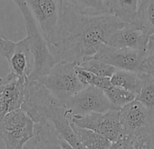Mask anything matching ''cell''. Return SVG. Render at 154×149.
Returning a JSON list of instances; mask_svg holds the SVG:
<instances>
[{"label":"cell","mask_w":154,"mask_h":149,"mask_svg":"<svg viewBox=\"0 0 154 149\" xmlns=\"http://www.w3.org/2000/svg\"><path fill=\"white\" fill-rule=\"evenodd\" d=\"M59 145L61 147V149H74L68 142H66L64 139H63L62 137L59 139Z\"/></svg>","instance_id":"28"},{"label":"cell","mask_w":154,"mask_h":149,"mask_svg":"<svg viewBox=\"0 0 154 149\" xmlns=\"http://www.w3.org/2000/svg\"><path fill=\"white\" fill-rule=\"evenodd\" d=\"M119 111L109 110L103 113H91L85 116H71L70 122L77 126L90 129L113 143L122 135Z\"/></svg>","instance_id":"8"},{"label":"cell","mask_w":154,"mask_h":149,"mask_svg":"<svg viewBox=\"0 0 154 149\" xmlns=\"http://www.w3.org/2000/svg\"><path fill=\"white\" fill-rule=\"evenodd\" d=\"M108 149H133L132 137L122 135L117 141L112 143Z\"/></svg>","instance_id":"24"},{"label":"cell","mask_w":154,"mask_h":149,"mask_svg":"<svg viewBox=\"0 0 154 149\" xmlns=\"http://www.w3.org/2000/svg\"><path fill=\"white\" fill-rule=\"evenodd\" d=\"M1 37H5V36H4L3 32L1 31V28H0V38H1Z\"/></svg>","instance_id":"30"},{"label":"cell","mask_w":154,"mask_h":149,"mask_svg":"<svg viewBox=\"0 0 154 149\" xmlns=\"http://www.w3.org/2000/svg\"><path fill=\"white\" fill-rule=\"evenodd\" d=\"M23 109L35 124H46L74 149H85L76 138L70 123L71 114L63 101L53 97L36 80H28Z\"/></svg>","instance_id":"2"},{"label":"cell","mask_w":154,"mask_h":149,"mask_svg":"<svg viewBox=\"0 0 154 149\" xmlns=\"http://www.w3.org/2000/svg\"><path fill=\"white\" fill-rule=\"evenodd\" d=\"M143 74V84L135 99L149 111L154 112V79L148 74Z\"/></svg>","instance_id":"22"},{"label":"cell","mask_w":154,"mask_h":149,"mask_svg":"<svg viewBox=\"0 0 154 149\" xmlns=\"http://www.w3.org/2000/svg\"><path fill=\"white\" fill-rule=\"evenodd\" d=\"M133 24L148 36L154 35V0H138Z\"/></svg>","instance_id":"14"},{"label":"cell","mask_w":154,"mask_h":149,"mask_svg":"<svg viewBox=\"0 0 154 149\" xmlns=\"http://www.w3.org/2000/svg\"><path fill=\"white\" fill-rule=\"evenodd\" d=\"M142 73L149 74V76L154 79V65L150 64L147 60H145V64H144V66L142 69Z\"/></svg>","instance_id":"26"},{"label":"cell","mask_w":154,"mask_h":149,"mask_svg":"<svg viewBox=\"0 0 154 149\" xmlns=\"http://www.w3.org/2000/svg\"><path fill=\"white\" fill-rule=\"evenodd\" d=\"M63 103L72 116H85L91 113L117 110L110 103L103 91L93 86L85 87Z\"/></svg>","instance_id":"7"},{"label":"cell","mask_w":154,"mask_h":149,"mask_svg":"<svg viewBox=\"0 0 154 149\" xmlns=\"http://www.w3.org/2000/svg\"><path fill=\"white\" fill-rule=\"evenodd\" d=\"M146 60L154 65V35L149 36V41L146 48Z\"/></svg>","instance_id":"25"},{"label":"cell","mask_w":154,"mask_h":149,"mask_svg":"<svg viewBox=\"0 0 154 149\" xmlns=\"http://www.w3.org/2000/svg\"><path fill=\"white\" fill-rule=\"evenodd\" d=\"M76 65L77 64L72 62H57L47 74L35 80L45 87L53 97L64 101L86 87L77 78Z\"/></svg>","instance_id":"3"},{"label":"cell","mask_w":154,"mask_h":149,"mask_svg":"<svg viewBox=\"0 0 154 149\" xmlns=\"http://www.w3.org/2000/svg\"><path fill=\"white\" fill-rule=\"evenodd\" d=\"M110 79L112 86L127 90L136 97L143 84V74L124 70H116Z\"/></svg>","instance_id":"15"},{"label":"cell","mask_w":154,"mask_h":149,"mask_svg":"<svg viewBox=\"0 0 154 149\" xmlns=\"http://www.w3.org/2000/svg\"><path fill=\"white\" fill-rule=\"evenodd\" d=\"M0 54L7 58L10 72L17 77L29 80L34 69V56L27 36L14 42L6 36L0 38Z\"/></svg>","instance_id":"6"},{"label":"cell","mask_w":154,"mask_h":149,"mask_svg":"<svg viewBox=\"0 0 154 149\" xmlns=\"http://www.w3.org/2000/svg\"><path fill=\"white\" fill-rule=\"evenodd\" d=\"M133 149H154V137L149 133L139 135L132 138Z\"/></svg>","instance_id":"23"},{"label":"cell","mask_w":154,"mask_h":149,"mask_svg":"<svg viewBox=\"0 0 154 149\" xmlns=\"http://www.w3.org/2000/svg\"><path fill=\"white\" fill-rule=\"evenodd\" d=\"M27 81L11 72L0 78V120L8 114L21 109Z\"/></svg>","instance_id":"12"},{"label":"cell","mask_w":154,"mask_h":149,"mask_svg":"<svg viewBox=\"0 0 154 149\" xmlns=\"http://www.w3.org/2000/svg\"><path fill=\"white\" fill-rule=\"evenodd\" d=\"M12 1L18 8L24 19L26 36L30 40L35 64L39 66L49 64L53 59V55L51 54L45 41L40 34L35 19L33 18V16L28 8L26 1V0H12Z\"/></svg>","instance_id":"11"},{"label":"cell","mask_w":154,"mask_h":149,"mask_svg":"<svg viewBox=\"0 0 154 149\" xmlns=\"http://www.w3.org/2000/svg\"><path fill=\"white\" fill-rule=\"evenodd\" d=\"M126 23L110 14L89 15L61 3L55 46L51 53L56 62L79 65L93 57L110 36Z\"/></svg>","instance_id":"1"},{"label":"cell","mask_w":154,"mask_h":149,"mask_svg":"<svg viewBox=\"0 0 154 149\" xmlns=\"http://www.w3.org/2000/svg\"><path fill=\"white\" fill-rule=\"evenodd\" d=\"M34 138L38 142L41 149H61L59 145V139L61 136L46 124L35 123V135Z\"/></svg>","instance_id":"18"},{"label":"cell","mask_w":154,"mask_h":149,"mask_svg":"<svg viewBox=\"0 0 154 149\" xmlns=\"http://www.w3.org/2000/svg\"><path fill=\"white\" fill-rule=\"evenodd\" d=\"M149 134L154 137V112H152V117H151V124H150Z\"/></svg>","instance_id":"29"},{"label":"cell","mask_w":154,"mask_h":149,"mask_svg":"<svg viewBox=\"0 0 154 149\" xmlns=\"http://www.w3.org/2000/svg\"><path fill=\"white\" fill-rule=\"evenodd\" d=\"M138 0H107V14L115 16L122 21L133 24Z\"/></svg>","instance_id":"16"},{"label":"cell","mask_w":154,"mask_h":149,"mask_svg":"<svg viewBox=\"0 0 154 149\" xmlns=\"http://www.w3.org/2000/svg\"><path fill=\"white\" fill-rule=\"evenodd\" d=\"M23 149H41V147H40L38 142L36 141V139L33 137V139H31V140L24 146Z\"/></svg>","instance_id":"27"},{"label":"cell","mask_w":154,"mask_h":149,"mask_svg":"<svg viewBox=\"0 0 154 149\" xmlns=\"http://www.w3.org/2000/svg\"><path fill=\"white\" fill-rule=\"evenodd\" d=\"M93 57L113 66L117 70L142 73L146 52L118 49L103 45Z\"/></svg>","instance_id":"9"},{"label":"cell","mask_w":154,"mask_h":149,"mask_svg":"<svg viewBox=\"0 0 154 149\" xmlns=\"http://www.w3.org/2000/svg\"><path fill=\"white\" fill-rule=\"evenodd\" d=\"M71 127L76 138L85 149H108L112 144L107 138L90 129L77 126L72 123H71Z\"/></svg>","instance_id":"17"},{"label":"cell","mask_w":154,"mask_h":149,"mask_svg":"<svg viewBox=\"0 0 154 149\" xmlns=\"http://www.w3.org/2000/svg\"><path fill=\"white\" fill-rule=\"evenodd\" d=\"M103 91L108 98V100L110 101V103L112 105V106L117 110H120L122 107L133 101L136 97L133 94L130 93L129 91L112 85L109 86Z\"/></svg>","instance_id":"20"},{"label":"cell","mask_w":154,"mask_h":149,"mask_svg":"<svg viewBox=\"0 0 154 149\" xmlns=\"http://www.w3.org/2000/svg\"><path fill=\"white\" fill-rule=\"evenodd\" d=\"M49 50L55 46L60 19V0H26Z\"/></svg>","instance_id":"5"},{"label":"cell","mask_w":154,"mask_h":149,"mask_svg":"<svg viewBox=\"0 0 154 149\" xmlns=\"http://www.w3.org/2000/svg\"><path fill=\"white\" fill-rule=\"evenodd\" d=\"M35 135V122L23 110L18 109L0 120V138L6 149H23Z\"/></svg>","instance_id":"4"},{"label":"cell","mask_w":154,"mask_h":149,"mask_svg":"<svg viewBox=\"0 0 154 149\" xmlns=\"http://www.w3.org/2000/svg\"><path fill=\"white\" fill-rule=\"evenodd\" d=\"M151 117L152 112L134 99L119 111L122 135L133 138L139 135L149 133Z\"/></svg>","instance_id":"10"},{"label":"cell","mask_w":154,"mask_h":149,"mask_svg":"<svg viewBox=\"0 0 154 149\" xmlns=\"http://www.w3.org/2000/svg\"><path fill=\"white\" fill-rule=\"evenodd\" d=\"M81 68L95 74L97 77H103V78H111L112 74L117 70L113 66L101 61L98 59H95L94 57H90L83 61L78 65Z\"/></svg>","instance_id":"21"},{"label":"cell","mask_w":154,"mask_h":149,"mask_svg":"<svg viewBox=\"0 0 154 149\" xmlns=\"http://www.w3.org/2000/svg\"><path fill=\"white\" fill-rule=\"evenodd\" d=\"M148 41L149 36L134 24L126 23L110 36L106 46L118 49L146 52Z\"/></svg>","instance_id":"13"},{"label":"cell","mask_w":154,"mask_h":149,"mask_svg":"<svg viewBox=\"0 0 154 149\" xmlns=\"http://www.w3.org/2000/svg\"><path fill=\"white\" fill-rule=\"evenodd\" d=\"M106 1L107 0H60L61 3L89 15L107 14Z\"/></svg>","instance_id":"19"}]
</instances>
